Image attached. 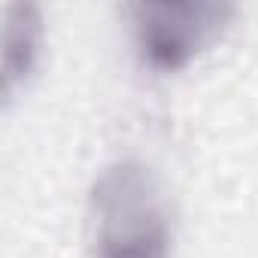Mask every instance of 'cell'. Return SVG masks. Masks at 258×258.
I'll use <instances>...</instances> for the list:
<instances>
[{"label": "cell", "mask_w": 258, "mask_h": 258, "mask_svg": "<svg viewBox=\"0 0 258 258\" xmlns=\"http://www.w3.org/2000/svg\"><path fill=\"white\" fill-rule=\"evenodd\" d=\"M85 246L91 258H173L176 216L152 164L118 155L94 173L85 195Z\"/></svg>", "instance_id": "1"}, {"label": "cell", "mask_w": 258, "mask_h": 258, "mask_svg": "<svg viewBox=\"0 0 258 258\" xmlns=\"http://www.w3.org/2000/svg\"><path fill=\"white\" fill-rule=\"evenodd\" d=\"M237 7L228 0H137L124 7L131 49L155 76L182 73L231 28Z\"/></svg>", "instance_id": "2"}, {"label": "cell", "mask_w": 258, "mask_h": 258, "mask_svg": "<svg viewBox=\"0 0 258 258\" xmlns=\"http://www.w3.org/2000/svg\"><path fill=\"white\" fill-rule=\"evenodd\" d=\"M46 43L43 13L34 4H10L4 16V64H0V94L10 106L22 88L34 79Z\"/></svg>", "instance_id": "3"}]
</instances>
